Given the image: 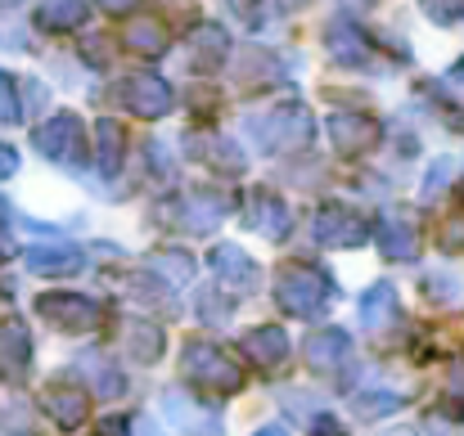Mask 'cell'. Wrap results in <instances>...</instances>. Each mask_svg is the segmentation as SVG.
<instances>
[{"label": "cell", "mask_w": 464, "mask_h": 436, "mask_svg": "<svg viewBox=\"0 0 464 436\" xmlns=\"http://www.w3.org/2000/svg\"><path fill=\"white\" fill-rule=\"evenodd\" d=\"M352 410H356L361 419H388V414L401 410V396H397V392H361V396L352 401Z\"/></svg>", "instance_id": "28"}, {"label": "cell", "mask_w": 464, "mask_h": 436, "mask_svg": "<svg viewBox=\"0 0 464 436\" xmlns=\"http://www.w3.org/2000/svg\"><path fill=\"white\" fill-rule=\"evenodd\" d=\"M324 50H329V59L343 63V68H365V63L374 59L365 32H361L356 23H347V18H334V23L324 27Z\"/></svg>", "instance_id": "11"}, {"label": "cell", "mask_w": 464, "mask_h": 436, "mask_svg": "<svg viewBox=\"0 0 464 436\" xmlns=\"http://www.w3.org/2000/svg\"><path fill=\"white\" fill-rule=\"evenodd\" d=\"M460 198H464V185H460Z\"/></svg>", "instance_id": "49"}, {"label": "cell", "mask_w": 464, "mask_h": 436, "mask_svg": "<svg viewBox=\"0 0 464 436\" xmlns=\"http://www.w3.org/2000/svg\"><path fill=\"white\" fill-rule=\"evenodd\" d=\"M208 266L217 270V284H226L230 292H257V284H262L257 261H253L239 243H217V248L208 252Z\"/></svg>", "instance_id": "8"}, {"label": "cell", "mask_w": 464, "mask_h": 436, "mask_svg": "<svg viewBox=\"0 0 464 436\" xmlns=\"http://www.w3.org/2000/svg\"><path fill=\"white\" fill-rule=\"evenodd\" d=\"M100 436H131V423L109 414V419H100Z\"/></svg>", "instance_id": "37"}, {"label": "cell", "mask_w": 464, "mask_h": 436, "mask_svg": "<svg viewBox=\"0 0 464 436\" xmlns=\"http://www.w3.org/2000/svg\"><path fill=\"white\" fill-rule=\"evenodd\" d=\"M253 436H289V432H285L280 423H266V428H257V432H253Z\"/></svg>", "instance_id": "41"}, {"label": "cell", "mask_w": 464, "mask_h": 436, "mask_svg": "<svg viewBox=\"0 0 464 436\" xmlns=\"http://www.w3.org/2000/svg\"><path fill=\"white\" fill-rule=\"evenodd\" d=\"M9 257H14V243H9V239L0 234V261H9Z\"/></svg>", "instance_id": "42"}, {"label": "cell", "mask_w": 464, "mask_h": 436, "mask_svg": "<svg viewBox=\"0 0 464 436\" xmlns=\"http://www.w3.org/2000/svg\"><path fill=\"white\" fill-rule=\"evenodd\" d=\"M361 319H365V328H374V333L397 319V292H392V284L365 289V297H361Z\"/></svg>", "instance_id": "25"}, {"label": "cell", "mask_w": 464, "mask_h": 436, "mask_svg": "<svg viewBox=\"0 0 464 436\" xmlns=\"http://www.w3.org/2000/svg\"><path fill=\"white\" fill-rule=\"evenodd\" d=\"M14 171H18V153L9 145H0V180H9Z\"/></svg>", "instance_id": "38"}, {"label": "cell", "mask_w": 464, "mask_h": 436, "mask_svg": "<svg viewBox=\"0 0 464 436\" xmlns=\"http://www.w3.org/2000/svg\"><path fill=\"white\" fill-rule=\"evenodd\" d=\"M122 157H127V131L113 118H100L95 122V166L104 175H118L122 171Z\"/></svg>", "instance_id": "21"}, {"label": "cell", "mask_w": 464, "mask_h": 436, "mask_svg": "<svg viewBox=\"0 0 464 436\" xmlns=\"http://www.w3.org/2000/svg\"><path fill=\"white\" fill-rule=\"evenodd\" d=\"M18 118V100H14V81L0 72V122H14Z\"/></svg>", "instance_id": "34"}, {"label": "cell", "mask_w": 464, "mask_h": 436, "mask_svg": "<svg viewBox=\"0 0 464 436\" xmlns=\"http://www.w3.org/2000/svg\"><path fill=\"white\" fill-rule=\"evenodd\" d=\"M447 414L464 419V360L451 365V383H447Z\"/></svg>", "instance_id": "31"}, {"label": "cell", "mask_w": 464, "mask_h": 436, "mask_svg": "<svg viewBox=\"0 0 464 436\" xmlns=\"http://www.w3.org/2000/svg\"><path fill=\"white\" fill-rule=\"evenodd\" d=\"M347 355H352V342L343 328H315L303 346V360L311 365V374H334Z\"/></svg>", "instance_id": "16"}, {"label": "cell", "mask_w": 464, "mask_h": 436, "mask_svg": "<svg viewBox=\"0 0 464 436\" xmlns=\"http://www.w3.org/2000/svg\"><path fill=\"white\" fill-rule=\"evenodd\" d=\"M0 5H18V0H0Z\"/></svg>", "instance_id": "46"}, {"label": "cell", "mask_w": 464, "mask_h": 436, "mask_svg": "<svg viewBox=\"0 0 464 436\" xmlns=\"http://www.w3.org/2000/svg\"><path fill=\"white\" fill-rule=\"evenodd\" d=\"M118 346L131 355V360H140V365H154L162 360V328L150 324V319H140V315H127L122 324H118Z\"/></svg>", "instance_id": "15"}, {"label": "cell", "mask_w": 464, "mask_h": 436, "mask_svg": "<svg viewBox=\"0 0 464 436\" xmlns=\"http://www.w3.org/2000/svg\"><path fill=\"white\" fill-rule=\"evenodd\" d=\"M379 252H383L388 261H415V257H420V234H415V225L401 221V216H383V221H379Z\"/></svg>", "instance_id": "19"}, {"label": "cell", "mask_w": 464, "mask_h": 436, "mask_svg": "<svg viewBox=\"0 0 464 436\" xmlns=\"http://www.w3.org/2000/svg\"><path fill=\"white\" fill-rule=\"evenodd\" d=\"M226 216H230V198H226L221 189H212V185H198V189H189V194H185L180 225H185L189 234H212V230H217Z\"/></svg>", "instance_id": "9"}, {"label": "cell", "mask_w": 464, "mask_h": 436, "mask_svg": "<svg viewBox=\"0 0 464 436\" xmlns=\"http://www.w3.org/2000/svg\"><path fill=\"white\" fill-rule=\"evenodd\" d=\"M0 216H5V203H0Z\"/></svg>", "instance_id": "48"}, {"label": "cell", "mask_w": 464, "mask_h": 436, "mask_svg": "<svg viewBox=\"0 0 464 436\" xmlns=\"http://www.w3.org/2000/svg\"><path fill=\"white\" fill-rule=\"evenodd\" d=\"M329 145L343 157H361L379 145V122L365 118V113H334L329 118Z\"/></svg>", "instance_id": "10"}, {"label": "cell", "mask_w": 464, "mask_h": 436, "mask_svg": "<svg viewBox=\"0 0 464 436\" xmlns=\"http://www.w3.org/2000/svg\"><path fill=\"white\" fill-rule=\"evenodd\" d=\"M100 9H109V14H131L136 0H100Z\"/></svg>", "instance_id": "39"}, {"label": "cell", "mask_w": 464, "mask_h": 436, "mask_svg": "<svg viewBox=\"0 0 464 436\" xmlns=\"http://www.w3.org/2000/svg\"><path fill=\"white\" fill-rule=\"evenodd\" d=\"M41 405H45V414H50L59 428H82V423H86V410H91V396H86V387H77V383H50V387L41 392Z\"/></svg>", "instance_id": "13"}, {"label": "cell", "mask_w": 464, "mask_h": 436, "mask_svg": "<svg viewBox=\"0 0 464 436\" xmlns=\"http://www.w3.org/2000/svg\"><path fill=\"white\" fill-rule=\"evenodd\" d=\"M324 297H329V280H324L320 270H311V266H289V270L276 280V301H280V310L294 315V319H311V315L324 306Z\"/></svg>", "instance_id": "5"}, {"label": "cell", "mask_w": 464, "mask_h": 436, "mask_svg": "<svg viewBox=\"0 0 464 436\" xmlns=\"http://www.w3.org/2000/svg\"><path fill=\"white\" fill-rule=\"evenodd\" d=\"M343 5H356V9H361V5H370V0H343Z\"/></svg>", "instance_id": "44"}, {"label": "cell", "mask_w": 464, "mask_h": 436, "mask_svg": "<svg viewBox=\"0 0 464 436\" xmlns=\"http://www.w3.org/2000/svg\"><path fill=\"white\" fill-rule=\"evenodd\" d=\"M311 436H347V432H343V423H338V419H329V414H320V419L311 423Z\"/></svg>", "instance_id": "36"}, {"label": "cell", "mask_w": 464, "mask_h": 436, "mask_svg": "<svg viewBox=\"0 0 464 436\" xmlns=\"http://www.w3.org/2000/svg\"><path fill=\"white\" fill-rule=\"evenodd\" d=\"M315 239L324 248H361L370 239V225H365L361 212H352L343 203H329V207L315 212Z\"/></svg>", "instance_id": "7"}, {"label": "cell", "mask_w": 464, "mask_h": 436, "mask_svg": "<svg viewBox=\"0 0 464 436\" xmlns=\"http://www.w3.org/2000/svg\"><path fill=\"white\" fill-rule=\"evenodd\" d=\"M226 54H230V36H226L221 23H198L189 32V63L198 72H217Z\"/></svg>", "instance_id": "17"}, {"label": "cell", "mask_w": 464, "mask_h": 436, "mask_svg": "<svg viewBox=\"0 0 464 436\" xmlns=\"http://www.w3.org/2000/svg\"><path fill=\"white\" fill-rule=\"evenodd\" d=\"M235 81L239 86H271L276 77H280V63H276V54L271 50H257V45H248V50H239V59H235Z\"/></svg>", "instance_id": "22"}, {"label": "cell", "mask_w": 464, "mask_h": 436, "mask_svg": "<svg viewBox=\"0 0 464 436\" xmlns=\"http://www.w3.org/2000/svg\"><path fill=\"white\" fill-rule=\"evenodd\" d=\"M77 23H86V0H41L36 9V27L45 32H72Z\"/></svg>", "instance_id": "24"}, {"label": "cell", "mask_w": 464, "mask_h": 436, "mask_svg": "<svg viewBox=\"0 0 464 436\" xmlns=\"http://www.w3.org/2000/svg\"><path fill=\"white\" fill-rule=\"evenodd\" d=\"M9 436H32V432H9Z\"/></svg>", "instance_id": "47"}, {"label": "cell", "mask_w": 464, "mask_h": 436, "mask_svg": "<svg viewBox=\"0 0 464 436\" xmlns=\"http://www.w3.org/2000/svg\"><path fill=\"white\" fill-rule=\"evenodd\" d=\"M36 310L59 333H95L104 324V306L95 297H82V292H41Z\"/></svg>", "instance_id": "2"}, {"label": "cell", "mask_w": 464, "mask_h": 436, "mask_svg": "<svg viewBox=\"0 0 464 436\" xmlns=\"http://www.w3.org/2000/svg\"><path fill=\"white\" fill-rule=\"evenodd\" d=\"M447 175H451V162L442 157V162H438V166L429 171V180H424V198H433V194H438V189L447 185Z\"/></svg>", "instance_id": "35"}, {"label": "cell", "mask_w": 464, "mask_h": 436, "mask_svg": "<svg viewBox=\"0 0 464 436\" xmlns=\"http://www.w3.org/2000/svg\"><path fill=\"white\" fill-rule=\"evenodd\" d=\"M194 306H198V319H208V324H226L230 319V297H221L217 289H203L194 297Z\"/></svg>", "instance_id": "29"}, {"label": "cell", "mask_w": 464, "mask_h": 436, "mask_svg": "<svg viewBox=\"0 0 464 436\" xmlns=\"http://www.w3.org/2000/svg\"><path fill=\"white\" fill-rule=\"evenodd\" d=\"M447 81H451V86H460V90H464V59L456 63V68H451V77H447Z\"/></svg>", "instance_id": "40"}, {"label": "cell", "mask_w": 464, "mask_h": 436, "mask_svg": "<svg viewBox=\"0 0 464 436\" xmlns=\"http://www.w3.org/2000/svg\"><path fill=\"white\" fill-rule=\"evenodd\" d=\"M32 140L41 148V157H50V162H59V166H82V162H86V127H82L77 113H54V118H45Z\"/></svg>", "instance_id": "4"}, {"label": "cell", "mask_w": 464, "mask_h": 436, "mask_svg": "<svg viewBox=\"0 0 464 436\" xmlns=\"http://www.w3.org/2000/svg\"><path fill=\"white\" fill-rule=\"evenodd\" d=\"M118 95H122V104H127L136 118H145V122L167 118L171 104H176L171 86H167L162 77H154V72H136V77H127V81L118 86Z\"/></svg>", "instance_id": "6"}, {"label": "cell", "mask_w": 464, "mask_h": 436, "mask_svg": "<svg viewBox=\"0 0 464 436\" xmlns=\"http://www.w3.org/2000/svg\"><path fill=\"white\" fill-rule=\"evenodd\" d=\"M27 365H32V333L23 319H5L0 324V378L5 383H23L27 378Z\"/></svg>", "instance_id": "12"}, {"label": "cell", "mask_w": 464, "mask_h": 436, "mask_svg": "<svg viewBox=\"0 0 464 436\" xmlns=\"http://www.w3.org/2000/svg\"><path fill=\"white\" fill-rule=\"evenodd\" d=\"M82 54L91 68H104L109 63V36H82Z\"/></svg>", "instance_id": "32"}, {"label": "cell", "mask_w": 464, "mask_h": 436, "mask_svg": "<svg viewBox=\"0 0 464 436\" xmlns=\"http://www.w3.org/2000/svg\"><path fill=\"white\" fill-rule=\"evenodd\" d=\"M27 270L32 275H45V280H59V275H77L82 270V248H72V243H63V239H50V243H41V248H27Z\"/></svg>", "instance_id": "14"}, {"label": "cell", "mask_w": 464, "mask_h": 436, "mask_svg": "<svg viewBox=\"0 0 464 436\" xmlns=\"http://www.w3.org/2000/svg\"><path fill=\"white\" fill-rule=\"evenodd\" d=\"M221 5L230 9V18H235V23L257 27V0H221Z\"/></svg>", "instance_id": "33"}, {"label": "cell", "mask_w": 464, "mask_h": 436, "mask_svg": "<svg viewBox=\"0 0 464 436\" xmlns=\"http://www.w3.org/2000/svg\"><path fill=\"white\" fill-rule=\"evenodd\" d=\"M424 14H429L433 23L451 27V23H460L464 18V0H424Z\"/></svg>", "instance_id": "30"}, {"label": "cell", "mask_w": 464, "mask_h": 436, "mask_svg": "<svg viewBox=\"0 0 464 436\" xmlns=\"http://www.w3.org/2000/svg\"><path fill=\"white\" fill-rule=\"evenodd\" d=\"M150 270L162 275L167 284H189L194 280V257L180 252V248H162V252H150Z\"/></svg>", "instance_id": "27"}, {"label": "cell", "mask_w": 464, "mask_h": 436, "mask_svg": "<svg viewBox=\"0 0 464 436\" xmlns=\"http://www.w3.org/2000/svg\"><path fill=\"white\" fill-rule=\"evenodd\" d=\"M180 374H185L189 383H198V387H208V392H226V396L244 387V369H239L221 346H212V342H203V337L185 342Z\"/></svg>", "instance_id": "1"}, {"label": "cell", "mask_w": 464, "mask_h": 436, "mask_svg": "<svg viewBox=\"0 0 464 436\" xmlns=\"http://www.w3.org/2000/svg\"><path fill=\"white\" fill-rule=\"evenodd\" d=\"M122 41H127V50H136V54H145V59H158V54L167 50V27L140 18V23H127Z\"/></svg>", "instance_id": "26"}, {"label": "cell", "mask_w": 464, "mask_h": 436, "mask_svg": "<svg viewBox=\"0 0 464 436\" xmlns=\"http://www.w3.org/2000/svg\"><path fill=\"white\" fill-rule=\"evenodd\" d=\"M248 225H257V230H262L271 243H285V239H289V225H294V216H289V203H280L276 194H253Z\"/></svg>", "instance_id": "18"}, {"label": "cell", "mask_w": 464, "mask_h": 436, "mask_svg": "<svg viewBox=\"0 0 464 436\" xmlns=\"http://www.w3.org/2000/svg\"><path fill=\"white\" fill-rule=\"evenodd\" d=\"M311 136H315L311 109L298 100H289V104H280L262 118V148L266 153H298V148L311 145Z\"/></svg>", "instance_id": "3"}, {"label": "cell", "mask_w": 464, "mask_h": 436, "mask_svg": "<svg viewBox=\"0 0 464 436\" xmlns=\"http://www.w3.org/2000/svg\"><path fill=\"white\" fill-rule=\"evenodd\" d=\"M280 9H303V5H311V0H276Z\"/></svg>", "instance_id": "43"}, {"label": "cell", "mask_w": 464, "mask_h": 436, "mask_svg": "<svg viewBox=\"0 0 464 436\" xmlns=\"http://www.w3.org/2000/svg\"><path fill=\"white\" fill-rule=\"evenodd\" d=\"M189 153L194 157H203V162H212L217 171H226V175H239L244 171V153H239V145L230 140V136H208V140H198V145H189Z\"/></svg>", "instance_id": "23"}, {"label": "cell", "mask_w": 464, "mask_h": 436, "mask_svg": "<svg viewBox=\"0 0 464 436\" xmlns=\"http://www.w3.org/2000/svg\"><path fill=\"white\" fill-rule=\"evenodd\" d=\"M388 436H415V432H388Z\"/></svg>", "instance_id": "45"}, {"label": "cell", "mask_w": 464, "mask_h": 436, "mask_svg": "<svg viewBox=\"0 0 464 436\" xmlns=\"http://www.w3.org/2000/svg\"><path fill=\"white\" fill-rule=\"evenodd\" d=\"M244 351L257 360V369H276V365H285V360H289V337H285V328L266 324V328L244 333Z\"/></svg>", "instance_id": "20"}]
</instances>
